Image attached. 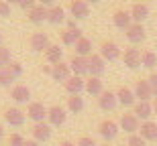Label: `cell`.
I'll return each mask as SVG.
<instances>
[{
  "label": "cell",
  "mask_w": 157,
  "mask_h": 146,
  "mask_svg": "<svg viewBox=\"0 0 157 146\" xmlns=\"http://www.w3.org/2000/svg\"><path fill=\"white\" fill-rule=\"evenodd\" d=\"M65 118H67V114H65V108L63 105H51V108H47V124L49 126H61V124H65Z\"/></svg>",
  "instance_id": "obj_1"
},
{
  "label": "cell",
  "mask_w": 157,
  "mask_h": 146,
  "mask_svg": "<svg viewBox=\"0 0 157 146\" xmlns=\"http://www.w3.org/2000/svg\"><path fill=\"white\" fill-rule=\"evenodd\" d=\"M27 118H29V120H33L35 124L45 122V118H47V108L41 104V101H31L29 108H27Z\"/></svg>",
  "instance_id": "obj_2"
},
{
  "label": "cell",
  "mask_w": 157,
  "mask_h": 146,
  "mask_svg": "<svg viewBox=\"0 0 157 146\" xmlns=\"http://www.w3.org/2000/svg\"><path fill=\"white\" fill-rule=\"evenodd\" d=\"M104 69H106V61L100 55L92 53L88 57V73H90V77H100L104 73Z\"/></svg>",
  "instance_id": "obj_3"
},
{
  "label": "cell",
  "mask_w": 157,
  "mask_h": 146,
  "mask_svg": "<svg viewBox=\"0 0 157 146\" xmlns=\"http://www.w3.org/2000/svg\"><path fill=\"white\" fill-rule=\"evenodd\" d=\"M98 132L106 142H110L118 136V124L114 122V120H102L100 126H98Z\"/></svg>",
  "instance_id": "obj_4"
},
{
  "label": "cell",
  "mask_w": 157,
  "mask_h": 146,
  "mask_svg": "<svg viewBox=\"0 0 157 146\" xmlns=\"http://www.w3.org/2000/svg\"><path fill=\"white\" fill-rule=\"evenodd\" d=\"M100 57L104 61H117L121 57V49L114 41H102L100 45Z\"/></svg>",
  "instance_id": "obj_5"
},
{
  "label": "cell",
  "mask_w": 157,
  "mask_h": 146,
  "mask_svg": "<svg viewBox=\"0 0 157 146\" xmlns=\"http://www.w3.org/2000/svg\"><path fill=\"white\" fill-rule=\"evenodd\" d=\"M67 8H70L71 16H76L78 20H84L90 14V6H88L86 0H70V6Z\"/></svg>",
  "instance_id": "obj_6"
},
{
  "label": "cell",
  "mask_w": 157,
  "mask_h": 146,
  "mask_svg": "<svg viewBox=\"0 0 157 146\" xmlns=\"http://www.w3.org/2000/svg\"><path fill=\"white\" fill-rule=\"evenodd\" d=\"M29 45H31V49L35 53H43V51H47L49 49V37L45 35V33H33L31 35V39H29Z\"/></svg>",
  "instance_id": "obj_7"
},
{
  "label": "cell",
  "mask_w": 157,
  "mask_h": 146,
  "mask_svg": "<svg viewBox=\"0 0 157 146\" xmlns=\"http://www.w3.org/2000/svg\"><path fill=\"white\" fill-rule=\"evenodd\" d=\"M31 134H33V140H37L41 144V142H45V140L51 138V126L47 122H39L31 128Z\"/></svg>",
  "instance_id": "obj_8"
},
{
  "label": "cell",
  "mask_w": 157,
  "mask_h": 146,
  "mask_svg": "<svg viewBox=\"0 0 157 146\" xmlns=\"http://www.w3.org/2000/svg\"><path fill=\"white\" fill-rule=\"evenodd\" d=\"M4 120L8 126H14V128H21L25 124V112L18 110V108H8L4 112Z\"/></svg>",
  "instance_id": "obj_9"
},
{
  "label": "cell",
  "mask_w": 157,
  "mask_h": 146,
  "mask_svg": "<svg viewBox=\"0 0 157 146\" xmlns=\"http://www.w3.org/2000/svg\"><path fill=\"white\" fill-rule=\"evenodd\" d=\"M70 69L74 75H86L88 73V59L86 57H80V55H71L70 57Z\"/></svg>",
  "instance_id": "obj_10"
},
{
  "label": "cell",
  "mask_w": 157,
  "mask_h": 146,
  "mask_svg": "<svg viewBox=\"0 0 157 146\" xmlns=\"http://www.w3.org/2000/svg\"><path fill=\"white\" fill-rule=\"evenodd\" d=\"M98 105H100V110L112 112V110H114V108L118 105L117 94H112V91H102V94L98 95Z\"/></svg>",
  "instance_id": "obj_11"
},
{
  "label": "cell",
  "mask_w": 157,
  "mask_h": 146,
  "mask_svg": "<svg viewBox=\"0 0 157 146\" xmlns=\"http://www.w3.org/2000/svg\"><path fill=\"white\" fill-rule=\"evenodd\" d=\"M121 128L124 130L127 134H135V132L141 128L139 118L135 116V114H122L121 116Z\"/></svg>",
  "instance_id": "obj_12"
},
{
  "label": "cell",
  "mask_w": 157,
  "mask_h": 146,
  "mask_svg": "<svg viewBox=\"0 0 157 146\" xmlns=\"http://www.w3.org/2000/svg\"><path fill=\"white\" fill-rule=\"evenodd\" d=\"M135 98H139V101H149L153 98V91L149 87V81L147 79H139V81L135 83Z\"/></svg>",
  "instance_id": "obj_13"
},
{
  "label": "cell",
  "mask_w": 157,
  "mask_h": 146,
  "mask_svg": "<svg viewBox=\"0 0 157 146\" xmlns=\"http://www.w3.org/2000/svg\"><path fill=\"white\" fill-rule=\"evenodd\" d=\"M63 85H65V91L70 95H80L82 89H86V81H84V77H80V75H71Z\"/></svg>",
  "instance_id": "obj_14"
},
{
  "label": "cell",
  "mask_w": 157,
  "mask_h": 146,
  "mask_svg": "<svg viewBox=\"0 0 157 146\" xmlns=\"http://www.w3.org/2000/svg\"><path fill=\"white\" fill-rule=\"evenodd\" d=\"M117 99H118V104L124 105V108H131V105H135L137 101H135V91L131 87H127V85H122V87H118L117 91Z\"/></svg>",
  "instance_id": "obj_15"
},
{
  "label": "cell",
  "mask_w": 157,
  "mask_h": 146,
  "mask_svg": "<svg viewBox=\"0 0 157 146\" xmlns=\"http://www.w3.org/2000/svg\"><path fill=\"white\" fill-rule=\"evenodd\" d=\"M133 114L139 118V120L147 122V120L153 116V104H149V101H137V104L133 105Z\"/></svg>",
  "instance_id": "obj_16"
},
{
  "label": "cell",
  "mask_w": 157,
  "mask_h": 146,
  "mask_svg": "<svg viewBox=\"0 0 157 146\" xmlns=\"http://www.w3.org/2000/svg\"><path fill=\"white\" fill-rule=\"evenodd\" d=\"M141 138L145 142H155L157 140V124L155 122H151V120H147V122H143L141 124Z\"/></svg>",
  "instance_id": "obj_17"
},
{
  "label": "cell",
  "mask_w": 157,
  "mask_h": 146,
  "mask_svg": "<svg viewBox=\"0 0 157 146\" xmlns=\"http://www.w3.org/2000/svg\"><path fill=\"white\" fill-rule=\"evenodd\" d=\"M51 77L55 79V81H67L71 77V69H70V65L67 63H57V65H53V69H51Z\"/></svg>",
  "instance_id": "obj_18"
},
{
  "label": "cell",
  "mask_w": 157,
  "mask_h": 146,
  "mask_svg": "<svg viewBox=\"0 0 157 146\" xmlns=\"http://www.w3.org/2000/svg\"><path fill=\"white\" fill-rule=\"evenodd\" d=\"M124 33H127V39L131 43H141V41H145V37H147L143 24H137V23H133L127 30H124Z\"/></svg>",
  "instance_id": "obj_19"
},
{
  "label": "cell",
  "mask_w": 157,
  "mask_h": 146,
  "mask_svg": "<svg viewBox=\"0 0 157 146\" xmlns=\"http://www.w3.org/2000/svg\"><path fill=\"white\" fill-rule=\"evenodd\" d=\"M122 61L128 69H137L141 67V51L139 49H127L124 55H122Z\"/></svg>",
  "instance_id": "obj_20"
},
{
  "label": "cell",
  "mask_w": 157,
  "mask_h": 146,
  "mask_svg": "<svg viewBox=\"0 0 157 146\" xmlns=\"http://www.w3.org/2000/svg\"><path fill=\"white\" fill-rule=\"evenodd\" d=\"M47 23H51V24H61L65 23V8L63 6H51L49 10H47Z\"/></svg>",
  "instance_id": "obj_21"
},
{
  "label": "cell",
  "mask_w": 157,
  "mask_h": 146,
  "mask_svg": "<svg viewBox=\"0 0 157 146\" xmlns=\"http://www.w3.org/2000/svg\"><path fill=\"white\" fill-rule=\"evenodd\" d=\"M112 20H114V27H118V29H122V30H127L128 27L133 24L131 12H127V10H117L112 14Z\"/></svg>",
  "instance_id": "obj_22"
},
{
  "label": "cell",
  "mask_w": 157,
  "mask_h": 146,
  "mask_svg": "<svg viewBox=\"0 0 157 146\" xmlns=\"http://www.w3.org/2000/svg\"><path fill=\"white\" fill-rule=\"evenodd\" d=\"M10 98L17 101V104H27L31 99V89L27 85H14L10 91Z\"/></svg>",
  "instance_id": "obj_23"
},
{
  "label": "cell",
  "mask_w": 157,
  "mask_h": 146,
  "mask_svg": "<svg viewBox=\"0 0 157 146\" xmlns=\"http://www.w3.org/2000/svg\"><path fill=\"white\" fill-rule=\"evenodd\" d=\"M147 16H149V6L143 4V2H139V4H133V8H131V18H133L135 23L141 24Z\"/></svg>",
  "instance_id": "obj_24"
},
{
  "label": "cell",
  "mask_w": 157,
  "mask_h": 146,
  "mask_svg": "<svg viewBox=\"0 0 157 146\" xmlns=\"http://www.w3.org/2000/svg\"><path fill=\"white\" fill-rule=\"evenodd\" d=\"M47 10H49V8L37 4L35 8H31V10H29V20H31V23H35V24L45 23V20H47Z\"/></svg>",
  "instance_id": "obj_25"
},
{
  "label": "cell",
  "mask_w": 157,
  "mask_h": 146,
  "mask_svg": "<svg viewBox=\"0 0 157 146\" xmlns=\"http://www.w3.org/2000/svg\"><path fill=\"white\" fill-rule=\"evenodd\" d=\"M59 37H61V43H63L65 47H71V45H76L78 41L82 39V30L78 29V30H61L59 33Z\"/></svg>",
  "instance_id": "obj_26"
},
{
  "label": "cell",
  "mask_w": 157,
  "mask_h": 146,
  "mask_svg": "<svg viewBox=\"0 0 157 146\" xmlns=\"http://www.w3.org/2000/svg\"><path fill=\"white\" fill-rule=\"evenodd\" d=\"M61 57H63V49H59V45H49V49L45 51V59L51 65L61 63Z\"/></svg>",
  "instance_id": "obj_27"
},
{
  "label": "cell",
  "mask_w": 157,
  "mask_h": 146,
  "mask_svg": "<svg viewBox=\"0 0 157 146\" xmlns=\"http://www.w3.org/2000/svg\"><path fill=\"white\" fill-rule=\"evenodd\" d=\"M76 55H80V57H90L92 55V41L90 39H86V37H82L80 41L76 43Z\"/></svg>",
  "instance_id": "obj_28"
},
{
  "label": "cell",
  "mask_w": 157,
  "mask_h": 146,
  "mask_svg": "<svg viewBox=\"0 0 157 146\" xmlns=\"http://www.w3.org/2000/svg\"><path fill=\"white\" fill-rule=\"evenodd\" d=\"M86 91L90 95H100L102 91H104L102 79H100V77H90V79H86Z\"/></svg>",
  "instance_id": "obj_29"
},
{
  "label": "cell",
  "mask_w": 157,
  "mask_h": 146,
  "mask_svg": "<svg viewBox=\"0 0 157 146\" xmlns=\"http://www.w3.org/2000/svg\"><path fill=\"white\" fill-rule=\"evenodd\" d=\"M141 65H143L145 69H153L157 65V55L153 51H143L141 53Z\"/></svg>",
  "instance_id": "obj_30"
},
{
  "label": "cell",
  "mask_w": 157,
  "mask_h": 146,
  "mask_svg": "<svg viewBox=\"0 0 157 146\" xmlns=\"http://www.w3.org/2000/svg\"><path fill=\"white\" fill-rule=\"evenodd\" d=\"M67 110L74 112V114H80V112L84 110V99H82L80 95H70V98H67Z\"/></svg>",
  "instance_id": "obj_31"
},
{
  "label": "cell",
  "mask_w": 157,
  "mask_h": 146,
  "mask_svg": "<svg viewBox=\"0 0 157 146\" xmlns=\"http://www.w3.org/2000/svg\"><path fill=\"white\" fill-rule=\"evenodd\" d=\"M17 77L8 67H0V85H8L10 81H14Z\"/></svg>",
  "instance_id": "obj_32"
},
{
  "label": "cell",
  "mask_w": 157,
  "mask_h": 146,
  "mask_svg": "<svg viewBox=\"0 0 157 146\" xmlns=\"http://www.w3.org/2000/svg\"><path fill=\"white\" fill-rule=\"evenodd\" d=\"M6 146H25V138L18 132H14V134L8 136V142H6Z\"/></svg>",
  "instance_id": "obj_33"
},
{
  "label": "cell",
  "mask_w": 157,
  "mask_h": 146,
  "mask_svg": "<svg viewBox=\"0 0 157 146\" xmlns=\"http://www.w3.org/2000/svg\"><path fill=\"white\" fill-rule=\"evenodd\" d=\"M8 63H10V51L0 45V67H6Z\"/></svg>",
  "instance_id": "obj_34"
},
{
  "label": "cell",
  "mask_w": 157,
  "mask_h": 146,
  "mask_svg": "<svg viewBox=\"0 0 157 146\" xmlns=\"http://www.w3.org/2000/svg\"><path fill=\"white\" fill-rule=\"evenodd\" d=\"M128 146H147V142L139 134H131L128 136Z\"/></svg>",
  "instance_id": "obj_35"
},
{
  "label": "cell",
  "mask_w": 157,
  "mask_h": 146,
  "mask_svg": "<svg viewBox=\"0 0 157 146\" xmlns=\"http://www.w3.org/2000/svg\"><path fill=\"white\" fill-rule=\"evenodd\" d=\"M6 67H8V69H10L12 73H14V77H18L21 73H23V65H21V63H17V61H10V63L6 65Z\"/></svg>",
  "instance_id": "obj_36"
},
{
  "label": "cell",
  "mask_w": 157,
  "mask_h": 146,
  "mask_svg": "<svg viewBox=\"0 0 157 146\" xmlns=\"http://www.w3.org/2000/svg\"><path fill=\"white\" fill-rule=\"evenodd\" d=\"M147 81H149V87H151V91H153V98H157V73H155V71L149 75Z\"/></svg>",
  "instance_id": "obj_37"
},
{
  "label": "cell",
  "mask_w": 157,
  "mask_h": 146,
  "mask_svg": "<svg viewBox=\"0 0 157 146\" xmlns=\"http://www.w3.org/2000/svg\"><path fill=\"white\" fill-rule=\"evenodd\" d=\"M76 146H96V142H94L92 136H80V140H78Z\"/></svg>",
  "instance_id": "obj_38"
},
{
  "label": "cell",
  "mask_w": 157,
  "mask_h": 146,
  "mask_svg": "<svg viewBox=\"0 0 157 146\" xmlns=\"http://www.w3.org/2000/svg\"><path fill=\"white\" fill-rule=\"evenodd\" d=\"M0 16H10V4L6 0H0Z\"/></svg>",
  "instance_id": "obj_39"
},
{
  "label": "cell",
  "mask_w": 157,
  "mask_h": 146,
  "mask_svg": "<svg viewBox=\"0 0 157 146\" xmlns=\"http://www.w3.org/2000/svg\"><path fill=\"white\" fill-rule=\"evenodd\" d=\"M18 6L25 8V10H31V8L37 6V0H18Z\"/></svg>",
  "instance_id": "obj_40"
},
{
  "label": "cell",
  "mask_w": 157,
  "mask_h": 146,
  "mask_svg": "<svg viewBox=\"0 0 157 146\" xmlns=\"http://www.w3.org/2000/svg\"><path fill=\"white\" fill-rule=\"evenodd\" d=\"M39 4H41V6H45V8H47V6L51 8V6H55V0H39Z\"/></svg>",
  "instance_id": "obj_41"
},
{
  "label": "cell",
  "mask_w": 157,
  "mask_h": 146,
  "mask_svg": "<svg viewBox=\"0 0 157 146\" xmlns=\"http://www.w3.org/2000/svg\"><path fill=\"white\" fill-rule=\"evenodd\" d=\"M80 27L76 24V20H67V30H78Z\"/></svg>",
  "instance_id": "obj_42"
},
{
  "label": "cell",
  "mask_w": 157,
  "mask_h": 146,
  "mask_svg": "<svg viewBox=\"0 0 157 146\" xmlns=\"http://www.w3.org/2000/svg\"><path fill=\"white\" fill-rule=\"evenodd\" d=\"M51 69H53V65H43V67H41V71H43V73H49V75H51Z\"/></svg>",
  "instance_id": "obj_43"
},
{
  "label": "cell",
  "mask_w": 157,
  "mask_h": 146,
  "mask_svg": "<svg viewBox=\"0 0 157 146\" xmlns=\"http://www.w3.org/2000/svg\"><path fill=\"white\" fill-rule=\"evenodd\" d=\"M25 146H41L37 140H25Z\"/></svg>",
  "instance_id": "obj_44"
},
{
  "label": "cell",
  "mask_w": 157,
  "mask_h": 146,
  "mask_svg": "<svg viewBox=\"0 0 157 146\" xmlns=\"http://www.w3.org/2000/svg\"><path fill=\"white\" fill-rule=\"evenodd\" d=\"M59 146H76V144H74L71 140H61V144H59Z\"/></svg>",
  "instance_id": "obj_45"
},
{
  "label": "cell",
  "mask_w": 157,
  "mask_h": 146,
  "mask_svg": "<svg viewBox=\"0 0 157 146\" xmlns=\"http://www.w3.org/2000/svg\"><path fill=\"white\" fill-rule=\"evenodd\" d=\"M153 114L157 116V98H153Z\"/></svg>",
  "instance_id": "obj_46"
},
{
  "label": "cell",
  "mask_w": 157,
  "mask_h": 146,
  "mask_svg": "<svg viewBox=\"0 0 157 146\" xmlns=\"http://www.w3.org/2000/svg\"><path fill=\"white\" fill-rule=\"evenodd\" d=\"M2 138H4V126L0 124V140H2Z\"/></svg>",
  "instance_id": "obj_47"
},
{
  "label": "cell",
  "mask_w": 157,
  "mask_h": 146,
  "mask_svg": "<svg viewBox=\"0 0 157 146\" xmlns=\"http://www.w3.org/2000/svg\"><path fill=\"white\" fill-rule=\"evenodd\" d=\"M8 4H18V0H6Z\"/></svg>",
  "instance_id": "obj_48"
},
{
  "label": "cell",
  "mask_w": 157,
  "mask_h": 146,
  "mask_svg": "<svg viewBox=\"0 0 157 146\" xmlns=\"http://www.w3.org/2000/svg\"><path fill=\"white\" fill-rule=\"evenodd\" d=\"M86 2H92V4H96V2H100V0H86Z\"/></svg>",
  "instance_id": "obj_49"
},
{
  "label": "cell",
  "mask_w": 157,
  "mask_h": 146,
  "mask_svg": "<svg viewBox=\"0 0 157 146\" xmlns=\"http://www.w3.org/2000/svg\"><path fill=\"white\" fill-rule=\"evenodd\" d=\"M0 45H2V33H0Z\"/></svg>",
  "instance_id": "obj_50"
},
{
  "label": "cell",
  "mask_w": 157,
  "mask_h": 146,
  "mask_svg": "<svg viewBox=\"0 0 157 146\" xmlns=\"http://www.w3.org/2000/svg\"><path fill=\"white\" fill-rule=\"evenodd\" d=\"M102 146H110V144H108V142H104V144H102Z\"/></svg>",
  "instance_id": "obj_51"
}]
</instances>
